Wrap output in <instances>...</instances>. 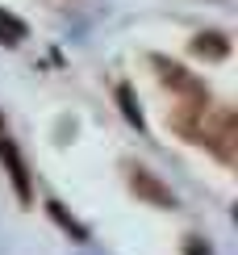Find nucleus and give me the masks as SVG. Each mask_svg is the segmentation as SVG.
<instances>
[{
    "label": "nucleus",
    "mask_w": 238,
    "mask_h": 255,
    "mask_svg": "<svg viewBox=\"0 0 238 255\" xmlns=\"http://www.w3.org/2000/svg\"><path fill=\"white\" fill-rule=\"evenodd\" d=\"M0 159L8 163V172H13V184H17V197L21 201H29V172H25V163H21V155H17V146L8 142V138H0Z\"/></svg>",
    "instance_id": "1"
},
{
    "label": "nucleus",
    "mask_w": 238,
    "mask_h": 255,
    "mask_svg": "<svg viewBox=\"0 0 238 255\" xmlns=\"http://www.w3.org/2000/svg\"><path fill=\"white\" fill-rule=\"evenodd\" d=\"M192 50H197V55H209V59H226V42L218 34H201L192 42Z\"/></svg>",
    "instance_id": "2"
},
{
    "label": "nucleus",
    "mask_w": 238,
    "mask_h": 255,
    "mask_svg": "<svg viewBox=\"0 0 238 255\" xmlns=\"http://www.w3.org/2000/svg\"><path fill=\"white\" fill-rule=\"evenodd\" d=\"M0 38H4L8 46H17V42L25 38V25H21L17 17H8V13H0Z\"/></svg>",
    "instance_id": "3"
},
{
    "label": "nucleus",
    "mask_w": 238,
    "mask_h": 255,
    "mask_svg": "<svg viewBox=\"0 0 238 255\" xmlns=\"http://www.w3.org/2000/svg\"><path fill=\"white\" fill-rule=\"evenodd\" d=\"M121 105H125V118L134 122V126H142V113L134 109V97H129V88H121Z\"/></svg>",
    "instance_id": "4"
},
{
    "label": "nucleus",
    "mask_w": 238,
    "mask_h": 255,
    "mask_svg": "<svg viewBox=\"0 0 238 255\" xmlns=\"http://www.w3.org/2000/svg\"><path fill=\"white\" fill-rule=\"evenodd\" d=\"M134 188H142V193H146V197H155V201H167V193H159V188L150 184V180H146L142 172H138V180H134Z\"/></svg>",
    "instance_id": "5"
}]
</instances>
